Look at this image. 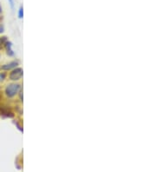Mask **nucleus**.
Instances as JSON below:
<instances>
[{
	"instance_id": "f8f14e48",
	"label": "nucleus",
	"mask_w": 156,
	"mask_h": 172,
	"mask_svg": "<svg viewBox=\"0 0 156 172\" xmlns=\"http://www.w3.org/2000/svg\"><path fill=\"white\" fill-rule=\"evenodd\" d=\"M0 58H1V55H0Z\"/></svg>"
},
{
	"instance_id": "f257e3e1",
	"label": "nucleus",
	"mask_w": 156,
	"mask_h": 172,
	"mask_svg": "<svg viewBox=\"0 0 156 172\" xmlns=\"http://www.w3.org/2000/svg\"><path fill=\"white\" fill-rule=\"evenodd\" d=\"M21 84L17 83H11L7 84L5 89V94L8 98H14L16 96L18 95V92L21 90Z\"/></svg>"
},
{
	"instance_id": "9b49d317",
	"label": "nucleus",
	"mask_w": 156,
	"mask_h": 172,
	"mask_svg": "<svg viewBox=\"0 0 156 172\" xmlns=\"http://www.w3.org/2000/svg\"><path fill=\"white\" fill-rule=\"evenodd\" d=\"M2 12H3V10H2V6L0 5V14H1Z\"/></svg>"
},
{
	"instance_id": "0eeeda50",
	"label": "nucleus",
	"mask_w": 156,
	"mask_h": 172,
	"mask_svg": "<svg viewBox=\"0 0 156 172\" xmlns=\"http://www.w3.org/2000/svg\"><path fill=\"white\" fill-rule=\"evenodd\" d=\"M23 7L21 6L20 8H19V10H18V17L21 19V18H23Z\"/></svg>"
},
{
	"instance_id": "1a4fd4ad",
	"label": "nucleus",
	"mask_w": 156,
	"mask_h": 172,
	"mask_svg": "<svg viewBox=\"0 0 156 172\" xmlns=\"http://www.w3.org/2000/svg\"><path fill=\"white\" fill-rule=\"evenodd\" d=\"M5 31V26L3 24H0V34Z\"/></svg>"
},
{
	"instance_id": "20e7f679",
	"label": "nucleus",
	"mask_w": 156,
	"mask_h": 172,
	"mask_svg": "<svg viewBox=\"0 0 156 172\" xmlns=\"http://www.w3.org/2000/svg\"><path fill=\"white\" fill-rule=\"evenodd\" d=\"M4 48H5L6 53H7V55H8L9 57H14L15 52H13V50H12V43L11 41H7Z\"/></svg>"
},
{
	"instance_id": "7ed1b4c3",
	"label": "nucleus",
	"mask_w": 156,
	"mask_h": 172,
	"mask_svg": "<svg viewBox=\"0 0 156 172\" xmlns=\"http://www.w3.org/2000/svg\"><path fill=\"white\" fill-rule=\"evenodd\" d=\"M18 64H19V62H18L17 60L11 61V62H9V63L3 64V65L0 67V70H1L2 71H5V72H6V71H11L12 70L17 68V66H18Z\"/></svg>"
},
{
	"instance_id": "f03ea898",
	"label": "nucleus",
	"mask_w": 156,
	"mask_h": 172,
	"mask_svg": "<svg viewBox=\"0 0 156 172\" xmlns=\"http://www.w3.org/2000/svg\"><path fill=\"white\" fill-rule=\"evenodd\" d=\"M23 69L21 67H17V68L11 70V72L9 74V79L13 82H17V81L21 80V78L23 77Z\"/></svg>"
},
{
	"instance_id": "6e6552de",
	"label": "nucleus",
	"mask_w": 156,
	"mask_h": 172,
	"mask_svg": "<svg viewBox=\"0 0 156 172\" xmlns=\"http://www.w3.org/2000/svg\"><path fill=\"white\" fill-rule=\"evenodd\" d=\"M9 3H10V5L12 10H14V0H9Z\"/></svg>"
},
{
	"instance_id": "9d476101",
	"label": "nucleus",
	"mask_w": 156,
	"mask_h": 172,
	"mask_svg": "<svg viewBox=\"0 0 156 172\" xmlns=\"http://www.w3.org/2000/svg\"><path fill=\"white\" fill-rule=\"evenodd\" d=\"M16 124H17V128L21 131H23V129H22V126L19 124H17V123H16Z\"/></svg>"
},
{
	"instance_id": "39448f33",
	"label": "nucleus",
	"mask_w": 156,
	"mask_h": 172,
	"mask_svg": "<svg viewBox=\"0 0 156 172\" xmlns=\"http://www.w3.org/2000/svg\"><path fill=\"white\" fill-rule=\"evenodd\" d=\"M8 41V38L6 36H3V37H0V51H2V49L5 47V43Z\"/></svg>"
},
{
	"instance_id": "423d86ee",
	"label": "nucleus",
	"mask_w": 156,
	"mask_h": 172,
	"mask_svg": "<svg viewBox=\"0 0 156 172\" xmlns=\"http://www.w3.org/2000/svg\"><path fill=\"white\" fill-rule=\"evenodd\" d=\"M6 77H7V73L6 72H5V71L0 72V83H2V82L5 80Z\"/></svg>"
}]
</instances>
